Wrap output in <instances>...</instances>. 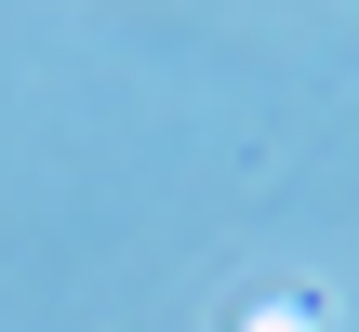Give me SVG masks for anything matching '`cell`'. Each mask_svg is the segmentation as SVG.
Returning <instances> with one entry per match:
<instances>
[{
  "instance_id": "6da1fadb",
  "label": "cell",
  "mask_w": 359,
  "mask_h": 332,
  "mask_svg": "<svg viewBox=\"0 0 359 332\" xmlns=\"http://www.w3.org/2000/svg\"><path fill=\"white\" fill-rule=\"evenodd\" d=\"M240 332H333V319H320V306H293V293H280V306H253V319H240Z\"/></svg>"
}]
</instances>
